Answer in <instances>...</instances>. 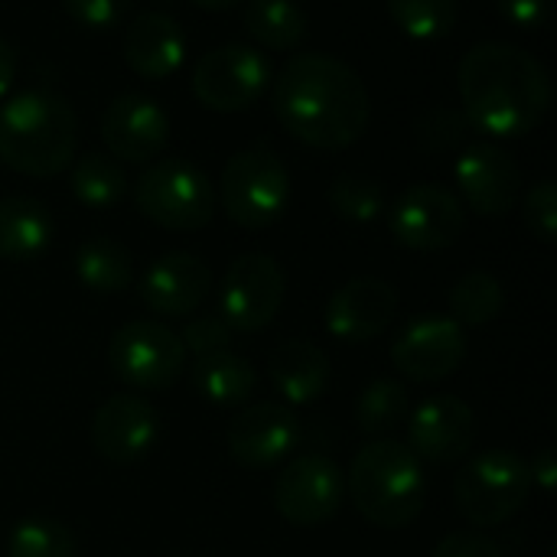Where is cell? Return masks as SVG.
<instances>
[{"label": "cell", "instance_id": "obj_20", "mask_svg": "<svg viewBox=\"0 0 557 557\" xmlns=\"http://www.w3.org/2000/svg\"><path fill=\"white\" fill-rule=\"evenodd\" d=\"M209 290L212 271L193 251H170L157 258L137 284L140 304L157 317H189L202 307Z\"/></svg>", "mask_w": 557, "mask_h": 557}, {"label": "cell", "instance_id": "obj_28", "mask_svg": "<svg viewBox=\"0 0 557 557\" xmlns=\"http://www.w3.org/2000/svg\"><path fill=\"white\" fill-rule=\"evenodd\" d=\"M503 307H506V290L499 277L490 271H470L450 290V320H457L463 330L490 326L503 313Z\"/></svg>", "mask_w": 557, "mask_h": 557}, {"label": "cell", "instance_id": "obj_1", "mask_svg": "<svg viewBox=\"0 0 557 557\" xmlns=\"http://www.w3.org/2000/svg\"><path fill=\"white\" fill-rule=\"evenodd\" d=\"M271 108L281 127L313 150L352 147L372 117L359 72L326 52H297L274 75Z\"/></svg>", "mask_w": 557, "mask_h": 557}, {"label": "cell", "instance_id": "obj_5", "mask_svg": "<svg viewBox=\"0 0 557 557\" xmlns=\"http://www.w3.org/2000/svg\"><path fill=\"white\" fill-rule=\"evenodd\" d=\"M532 493L529 460L516 450H483L454 480V503L473 529L506 525Z\"/></svg>", "mask_w": 557, "mask_h": 557}, {"label": "cell", "instance_id": "obj_18", "mask_svg": "<svg viewBox=\"0 0 557 557\" xmlns=\"http://www.w3.org/2000/svg\"><path fill=\"white\" fill-rule=\"evenodd\" d=\"M101 140L114 160L150 163L170 144V117L150 95L127 91L104 108Z\"/></svg>", "mask_w": 557, "mask_h": 557}, {"label": "cell", "instance_id": "obj_37", "mask_svg": "<svg viewBox=\"0 0 557 557\" xmlns=\"http://www.w3.org/2000/svg\"><path fill=\"white\" fill-rule=\"evenodd\" d=\"M431 557H506L503 548L483 532H454L447 535Z\"/></svg>", "mask_w": 557, "mask_h": 557}, {"label": "cell", "instance_id": "obj_6", "mask_svg": "<svg viewBox=\"0 0 557 557\" xmlns=\"http://www.w3.org/2000/svg\"><path fill=\"white\" fill-rule=\"evenodd\" d=\"M215 196L235 225L258 232L274 225L287 212L294 186L281 157L271 147L255 144L238 150L225 163Z\"/></svg>", "mask_w": 557, "mask_h": 557}, {"label": "cell", "instance_id": "obj_26", "mask_svg": "<svg viewBox=\"0 0 557 557\" xmlns=\"http://www.w3.org/2000/svg\"><path fill=\"white\" fill-rule=\"evenodd\" d=\"M248 36L271 52L297 49L307 36V13L297 0H245Z\"/></svg>", "mask_w": 557, "mask_h": 557}, {"label": "cell", "instance_id": "obj_27", "mask_svg": "<svg viewBox=\"0 0 557 557\" xmlns=\"http://www.w3.org/2000/svg\"><path fill=\"white\" fill-rule=\"evenodd\" d=\"M72 196L88 209H111L127 193L124 166L108 153H82L69 173Z\"/></svg>", "mask_w": 557, "mask_h": 557}, {"label": "cell", "instance_id": "obj_15", "mask_svg": "<svg viewBox=\"0 0 557 557\" xmlns=\"http://www.w3.org/2000/svg\"><path fill=\"white\" fill-rule=\"evenodd\" d=\"M160 441V414L140 395H111L91 418V447L101 460L131 467L140 463Z\"/></svg>", "mask_w": 557, "mask_h": 557}, {"label": "cell", "instance_id": "obj_11", "mask_svg": "<svg viewBox=\"0 0 557 557\" xmlns=\"http://www.w3.org/2000/svg\"><path fill=\"white\" fill-rule=\"evenodd\" d=\"M346 503V473L323 454H304L274 483V509L297 529L330 522Z\"/></svg>", "mask_w": 557, "mask_h": 557}, {"label": "cell", "instance_id": "obj_24", "mask_svg": "<svg viewBox=\"0 0 557 557\" xmlns=\"http://www.w3.org/2000/svg\"><path fill=\"white\" fill-rule=\"evenodd\" d=\"M193 392L206 401V405H215V408H238L251 398L255 385H258V375H255V366L232 352V349H219V352H209V356H199L193 362Z\"/></svg>", "mask_w": 557, "mask_h": 557}, {"label": "cell", "instance_id": "obj_7", "mask_svg": "<svg viewBox=\"0 0 557 557\" xmlns=\"http://www.w3.org/2000/svg\"><path fill=\"white\" fill-rule=\"evenodd\" d=\"M134 206L144 219L166 232H199L212 222L219 196L206 170L189 160L166 157L140 173Z\"/></svg>", "mask_w": 557, "mask_h": 557}, {"label": "cell", "instance_id": "obj_3", "mask_svg": "<svg viewBox=\"0 0 557 557\" xmlns=\"http://www.w3.org/2000/svg\"><path fill=\"white\" fill-rule=\"evenodd\" d=\"M78 117L55 91H20L0 104V163L20 176L52 180L72 166Z\"/></svg>", "mask_w": 557, "mask_h": 557}, {"label": "cell", "instance_id": "obj_39", "mask_svg": "<svg viewBox=\"0 0 557 557\" xmlns=\"http://www.w3.org/2000/svg\"><path fill=\"white\" fill-rule=\"evenodd\" d=\"M529 476H532V486L539 483L545 493H555L557 490V454L555 447H545L532 463H529Z\"/></svg>", "mask_w": 557, "mask_h": 557}, {"label": "cell", "instance_id": "obj_12", "mask_svg": "<svg viewBox=\"0 0 557 557\" xmlns=\"http://www.w3.org/2000/svg\"><path fill=\"white\" fill-rule=\"evenodd\" d=\"M388 228L411 251H444L467 228L463 202L437 183H418L392 202Z\"/></svg>", "mask_w": 557, "mask_h": 557}, {"label": "cell", "instance_id": "obj_14", "mask_svg": "<svg viewBox=\"0 0 557 557\" xmlns=\"http://www.w3.org/2000/svg\"><path fill=\"white\" fill-rule=\"evenodd\" d=\"M300 441V418L284 401H258L228 424V454L245 470H268L284 463Z\"/></svg>", "mask_w": 557, "mask_h": 557}, {"label": "cell", "instance_id": "obj_36", "mask_svg": "<svg viewBox=\"0 0 557 557\" xmlns=\"http://www.w3.org/2000/svg\"><path fill=\"white\" fill-rule=\"evenodd\" d=\"M62 10L85 29H111L127 16L131 0H62Z\"/></svg>", "mask_w": 557, "mask_h": 557}, {"label": "cell", "instance_id": "obj_13", "mask_svg": "<svg viewBox=\"0 0 557 557\" xmlns=\"http://www.w3.org/2000/svg\"><path fill=\"white\" fill-rule=\"evenodd\" d=\"M467 359V330L444 317L424 313L408 320L392 346V362L401 375L414 382H441L454 375Z\"/></svg>", "mask_w": 557, "mask_h": 557}, {"label": "cell", "instance_id": "obj_2", "mask_svg": "<svg viewBox=\"0 0 557 557\" xmlns=\"http://www.w3.org/2000/svg\"><path fill=\"white\" fill-rule=\"evenodd\" d=\"M457 88L470 127L490 137H525L552 108V75L539 55L516 42H480L457 69Z\"/></svg>", "mask_w": 557, "mask_h": 557}, {"label": "cell", "instance_id": "obj_21", "mask_svg": "<svg viewBox=\"0 0 557 557\" xmlns=\"http://www.w3.org/2000/svg\"><path fill=\"white\" fill-rule=\"evenodd\" d=\"M124 62L134 75H140L147 82L176 75L186 62L183 26L160 10L137 13L124 33Z\"/></svg>", "mask_w": 557, "mask_h": 557}, {"label": "cell", "instance_id": "obj_9", "mask_svg": "<svg viewBox=\"0 0 557 557\" xmlns=\"http://www.w3.org/2000/svg\"><path fill=\"white\" fill-rule=\"evenodd\" d=\"M271 88V62L261 49L225 42L193 65V95L206 111L235 114L251 108Z\"/></svg>", "mask_w": 557, "mask_h": 557}, {"label": "cell", "instance_id": "obj_33", "mask_svg": "<svg viewBox=\"0 0 557 557\" xmlns=\"http://www.w3.org/2000/svg\"><path fill=\"white\" fill-rule=\"evenodd\" d=\"M525 225L539 242L545 245L557 242V183L552 176L539 180L525 193Z\"/></svg>", "mask_w": 557, "mask_h": 557}, {"label": "cell", "instance_id": "obj_30", "mask_svg": "<svg viewBox=\"0 0 557 557\" xmlns=\"http://www.w3.org/2000/svg\"><path fill=\"white\" fill-rule=\"evenodd\" d=\"M388 16L411 39H444L460 16L457 0H385Z\"/></svg>", "mask_w": 557, "mask_h": 557}, {"label": "cell", "instance_id": "obj_40", "mask_svg": "<svg viewBox=\"0 0 557 557\" xmlns=\"http://www.w3.org/2000/svg\"><path fill=\"white\" fill-rule=\"evenodd\" d=\"M13 78H16V52H13V46L0 36V101L10 95Z\"/></svg>", "mask_w": 557, "mask_h": 557}, {"label": "cell", "instance_id": "obj_8", "mask_svg": "<svg viewBox=\"0 0 557 557\" xmlns=\"http://www.w3.org/2000/svg\"><path fill=\"white\" fill-rule=\"evenodd\" d=\"M186 349L180 333L157 320L124 323L108 346V366L117 382L137 392H163L186 372Z\"/></svg>", "mask_w": 557, "mask_h": 557}, {"label": "cell", "instance_id": "obj_34", "mask_svg": "<svg viewBox=\"0 0 557 557\" xmlns=\"http://www.w3.org/2000/svg\"><path fill=\"white\" fill-rule=\"evenodd\" d=\"M232 326L219 317V313H202V317H193L183 333H180V343L186 349V356H209V352H219V349H232Z\"/></svg>", "mask_w": 557, "mask_h": 557}, {"label": "cell", "instance_id": "obj_10", "mask_svg": "<svg viewBox=\"0 0 557 557\" xmlns=\"http://www.w3.org/2000/svg\"><path fill=\"white\" fill-rule=\"evenodd\" d=\"M284 294V268L271 255H242L228 264L219 284V317L232 326V333H261L281 313Z\"/></svg>", "mask_w": 557, "mask_h": 557}, {"label": "cell", "instance_id": "obj_4", "mask_svg": "<svg viewBox=\"0 0 557 557\" xmlns=\"http://www.w3.org/2000/svg\"><path fill=\"white\" fill-rule=\"evenodd\" d=\"M346 493L366 522L395 532L411 525L424 512L428 473L408 444L392 437H375L356 454L349 467Z\"/></svg>", "mask_w": 557, "mask_h": 557}, {"label": "cell", "instance_id": "obj_23", "mask_svg": "<svg viewBox=\"0 0 557 557\" xmlns=\"http://www.w3.org/2000/svg\"><path fill=\"white\" fill-rule=\"evenodd\" d=\"M52 215L39 199H0V261H33L52 245Z\"/></svg>", "mask_w": 557, "mask_h": 557}, {"label": "cell", "instance_id": "obj_41", "mask_svg": "<svg viewBox=\"0 0 557 557\" xmlns=\"http://www.w3.org/2000/svg\"><path fill=\"white\" fill-rule=\"evenodd\" d=\"M189 3H196V7H202V10H228V7H238V3H245V0H189Z\"/></svg>", "mask_w": 557, "mask_h": 557}, {"label": "cell", "instance_id": "obj_19", "mask_svg": "<svg viewBox=\"0 0 557 557\" xmlns=\"http://www.w3.org/2000/svg\"><path fill=\"white\" fill-rule=\"evenodd\" d=\"M398 313V290L382 277H356L343 284L323 310L326 330L339 343H369L382 336Z\"/></svg>", "mask_w": 557, "mask_h": 557}, {"label": "cell", "instance_id": "obj_17", "mask_svg": "<svg viewBox=\"0 0 557 557\" xmlns=\"http://www.w3.org/2000/svg\"><path fill=\"white\" fill-rule=\"evenodd\" d=\"M476 418L473 408L457 395L428 398L408 421V447L421 463L450 467L473 450Z\"/></svg>", "mask_w": 557, "mask_h": 557}, {"label": "cell", "instance_id": "obj_31", "mask_svg": "<svg viewBox=\"0 0 557 557\" xmlns=\"http://www.w3.org/2000/svg\"><path fill=\"white\" fill-rule=\"evenodd\" d=\"M330 209L346 219V222H356V225H366V222H375L382 212H385V193L382 186L366 176V173H339L333 183H330Z\"/></svg>", "mask_w": 557, "mask_h": 557}, {"label": "cell", "instance_id": "obj_29", "mask_svg": "<svg viewBox=\"0 0 557 557\" xmlns=\"http://www.w3.org/2000/svg\"><path fill=\"white\" fill-rule=\"evenodd\" d=\"M405 414H408V392L392 375L369 382L356 401V424L362 434H372V437L395 431L405 421Z\"/></svg>", "mask_w": 557, "mask_h": 557}, {"label": "cell", "instance_id": "obj_25", "mask_svg": "<svg viewBox=\"0 0 557 557\" xmlns=\"http://www.w3.org/2000/svg\"><path fill=\"white\" fill-rule=\"evenodd\" d=\"M75 277L95 294H121L134 284V258L117 238L95 235L75 251Z\"/></svg>", "mask_w": 557, "mask_h": 557}, {"label": "cell", "instance_id": "obj_32", "mask_svg": "<svg viewBox=\"0 0 557 557\" xmlns=\"http://www.w3.org/2000/svg\"><path fill=\"white\" fill-rule=\"evenodd\" d=\"M7 552L10 557H75V539L52 519H23L13 525Z\"/></svg>", "mask_w": 557, "mask_h": 557}, {"label": "cell", "instance_id": "obj_35", "mask_svg": "<svg viewBox=\"0 0 557 557\" xmlns=\"http://www.w3.org/2000/svg\"><path fill=\"white\" fill-rule=\"evenodd\" d=\"M467 131H470L467 114L450 111V108H437V111H431V114L418 124V137H421V144H428L431 150L457 147V144L463 140Z\"/></svg>", "mask_w": 557, "mask_h": 557}, {"label": "cell", "instance_id": "obj_38", "mask_svg": "<svg viewBox=\"0 0 557 557\" xmlns=\"http://www.w3.org/2000/svg\"><path fill=\"white\" fill-rule=\"evenodd\" d=\"M499 13L519 29H539L552 20L555 0H496Z\"/></svg>", "mask_w": 557, "mask_h": 557}, {"label": "cell", "instance_id": "obj_16", "mask_svg": "<svg viewBox=\"0 0 557 557\" xmlns=\"http://www.w3.org/2000/svg\"><path fill=\"white\" fill-rule=\"evenodd\" d=\"M457 176V189L463 196V202L480 212V215H506L516 209L519 193H522V170L512 160V153H506L499 144L493 140H480L470 144L454 166Z\"/></svg>", "mask_w": 557, "mask_h": 557}, {"label": "cell", "instance_id": "obj_22", "mask_svg": "<svg viewBox=\"0 0 557 557\" xmlns=\"http://www.w3.org/2000/svg\"><path fill=\"white\" fill-rule=\"evenodd\" d=\"M268 375L284 405L304 408L326 395L330 388V356L310 339H287L268 359Z\"/></svg>", "mask_w": 557, "mask_h": 557}]
</instances>
